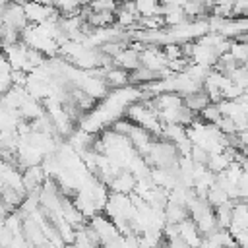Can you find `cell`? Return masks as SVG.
Here are the masks:
<instances>
[{
	"label": "cell",
	"instance_id": "6da1fadb",
	"mask_svg": "<svg viewBox=\"0 0 248 248\" xmlns=\"http://www.w3.org/2000/svg\"><path fill=\"white\" fill-rule=\"evenodd\" d=\"M116 60H118V66L124 70V72H132L140 66V52L136 48H122L118 54H116Z\"/></svg>",
	"mask_w": 248,
	"mask_h": 248
},
{
	"label": "cell",
	"instance_id": "7a4b0ae2",
	"mask_svg": "<svg viewBox=\"0 0 248 248\" xmlns=\"http://www.w3.org/2000/svg\"><path fill=\"white\" fill-rule=\"evenodd\" d=\"M105 78H107V83L108 85H114V87H120V85H126L128 83V72H124L122 68L108 70L105 74Z\"/></svg>",
	"mask_w": 248,
	"mask_h": 248
}]
</instances>
